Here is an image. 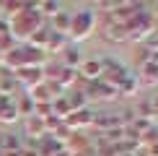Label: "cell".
Segmentation results:
<instances>
[{"instance_id": "cell-4", "label": "cell", "mask_w": 158, "mask_h": 156, "mask_svg": "<svg viewBox=\"0 0 158 156\" xmlns=\"http://www.w3.org/2000/svg\"><path fill=\"white\" fill-rule=\"evenodd\" d=\"M16 107H18V115H34V99H31L29 94H21V96H16Z\"/></svg>"}, {"instance_id": "cell-6", "label": "cell", "mask_w": 158, "mask_h": 156, "mask_svg": "<svg viewBox=\"0 0 158 156\" xmlns=\"http://www.w3.org/2000/svg\"><path fill=\"white\" fill-rule=\"evenodd\" d=\"M39 8H42V13H49L52 16V13H57V3H42Z\"/></svg>"}, {"instance_id": "cell-5", "label": "cell", "mask_w": 158, "mask_h": 156, "mask_svg": "<svg viewBox=\"0 0 158 156\" xmlns=\"http://www.w3.org/2000/svg\"><path fill=\"white\" fill-rule=\"evenodd\" d=\"M44 128H47V122H44L42 117H34V115H31L29 120H26V133H29V135H39Z\"/></svg>"}, {"instance_id": "cell-2", "label": "cell", "mask_w": 158, "mask_h": 156, "mask_svg": "<svg viewBox=\"0 0 158 156\" xmlns=\"http://www.w3.org/2000/svg\"><path fill=\"white\" fill-rule=\"evenodd\" d=\"M18 107H16V96H0V122H16L18 120Z\"/></svg>"}, {"instance_id": "cell-7", "label": "cell", "mask_w": 158, "mask_h": 156, "mask_svg": "<svg viewBox=\"0 0 158 156\" xmlns=\"http://www.w3.org/2000/svg\"><path fill=\"white\" fill-rule=\"evenodd\" d=\"M75 57H78L75 50H70V52H68V63H75Z\"/></svg>"}, {"instance_id": "cell-1", "label": "cell", "mask_w": 158, "mask_h": 156, "mask_svg": "<svg viewBox=\"0 0 158 156\" xmlns=\"http://www.w3.org/2000/svg\"><path fill=\"white\" fill-rule=\"evenodd\" d=\"M39 29H42V13L34 11V5H26L21 13H16V16L8 21V31H10V37H18V39L34 37Z\"/></svg>"}, {"instance_id": "cell-3", "label": "cell", "mask_w": 158, "mask_h": 156, "mask_svg": "<svg viewBox=\"0 0 158 156\" xmlns=\"http://www.w3.org/2000/svg\"><path fill=\"white\" fill-rule=\"evenodd\" d=\"M13 76H16V81L23 83V86H36V83L42 81V70H39V68H31V65H26V68L16 70Z\"/></svg>"}]
</instances>
